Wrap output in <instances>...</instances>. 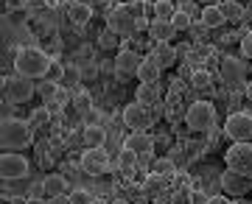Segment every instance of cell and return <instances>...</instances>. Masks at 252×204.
<instances>
[{"label": "cell", "instance_id": "obj_1", "mask_svg": "<svg viewBox=\"0 0 252 204\" xmlns=\"http://www.w3.org/2000/svg\"><path fill=\"white\" fill-rule=\"evenodd\" d=\"M51 67H54V59H51V54L42 51L39 45L20 48L17 56H14V73H23L28 79H45Z\"/></svg>", "mask_w": 252, "mask_h": 204}, {"label": "cell", "instance_id": "obj_2", "mask_svg": "<svg viewBox=\"0 0 252 204\" xmlns=\"http://www.w3.org/2000/svg\"><path fill=\"white\" fill-rule=\"evenodd\" d=\"M0 143H3V148H26L34 143V126L28 123V120H20V117H3V123H0Z\"/></svg>", "mask_w": 252, "mask_h": 204}, {"label": "cell", "instance_id": "obj_3", "mask_svg": "<svg viewBox=\"0 0 252 204\" xmlns=\"http://www.w3.org/2000/svg\"><path fill=\"white\" fill-rule=\"evenodd\" d=\"M36 95V84L34 79H28L23 73H14V76H6L3 79V98L9 101V104H28L31 98Z\"/></svg>", "mask_w": 252, "mask_h": 204}, {"label": "cell", "instance_id": "obj_4", "mask_svg": "<svg viewBox=\"0 0 252 204\" xmlns=\"http://www.w3.org/2000/svg\"><path fill=\"white\" fill-rule=\"evenodd\" d=\"M185 126L190 132H213V126H216V107L210 101H193L185 109Z\"/></svg>", "mask_w": 252, "mask_h": 204}, {"label": "cell", "instance_id": "obj_5", "mask_svg": "<svg viewBox=\"0 0 252 204\" xmlns=\"http://www.w3.org/2000/svg\"><path fill=\"white\" fill-rule=\"evenodd\" d=\"M107 28H112L121 36H132L140 28V17H137V11L129 3H124V6H115L107 14Z\"/></svg>", "mask_w": 252, "mask_h": 204}, {"label": "cell", "instance_id": "obj_6", "mask_svg": "<svg viewBox=\"0 0 252 204\" xmlns=\"http://www.w3.org/2000/svg\"><path fill=\"white\" fill-rule=\"evenodd\" d=\"M0 176L3 182H17V179L28 176V160L20 151H6L0 157Z\"/></svg>", "mask_w": 252, "mask_h": 204}, {"label": "cell", "instance_id": "obj_7", "mask_svg": "<svg viewBox=\"0 0 252 204\" xmlns=\"http://www.w3.org/2000/svg\"><path fill=\"white\" fill-rule=\"evenodd\" d=\"M227 168L238 171L244 176H252V143H233V148H227Z\"/></svg>", "mask_w": 252, "mask_h": 204}, {"label": "cell", "instance_id": "obj_8", "mask_svg": "<svg viewBox=\"0 0 252 204\" xmlns=\"http://www.w3.org/2000/svg\"><path fill=\"white\" fill-rule=\"evenodd\" d=\"M224 134L233 143H250L252 140V115L250 112H233L224 123Z\"/></svg>", "mask_w": 252, "mask_h": 204}, {"label": "cell", "instance_id": "obj_9", "mask_svg": "<svg viewBox=\"0 0 252 204\" xmlns=\"http://www.w3.org/2000/svg\"><path fill=\"white\" fill-rule=\"evenodd\" d=\"M121 117H124V126H129L132 132H146V126H152V109L143 107L140 101L126 104Z\"/></svg>", "mask_w": 252, "mask_h": 204}, {"label": "cell", "instance_id": "obj_10", "mask_svg": "<svg viewBox=\"0 0 252 204\" xmlns=\"http://www.w3.org/2000/svg\"><path fill=\"white\" fill-rule=\"evenodd\" d=\"M219 73H221V81H224V84L238 87V84L247 79V62H244V59H238V56H224V59H221V67H219Z\"/></svg>", "mask_w": 252, "mask_h": 204}, {"label": "cell", "instance_id": "obj_11", "mask_svg": "<svg viewBox=\"0 0 252 204\" xmlns=\"http://www.w3.org/2000/svg\"><path fill=\"white\" fill-rule=\"evenodd\" d=\"M81 171L87 174V176H101V174H107V154H104V148H87L84 154H81Z\"/></svg>", "mask_w": 252, "mask_h": 204}, {"label": "cell", "instance_id": "obj_12", "mask_svg": "<svg viewBox=\"0 0 252 204\" xmlns=\"http://www.w3.org/2000/svg\"><path fill=\"white\" fill-rule=\"evenodd\" d=\"M140 54L137 51H121V54L115 56V62H112V70H115L118 79H129V76H137V70H140Z\"/></svg>", "mask_w": 252, "mask_h": 204}, {"label": "cell", "instance_id": "obj_13", "mask_svg": "<svg viewBox=\"0 0 252 204\" xmlns=\"http://www.w3.org/2000/svg\"><path fill=\"white\" fill-rule=\"evenodd\" d=\"M124 148L135 151L137 157H140V162H146L149 157H152V151H154V140L146 132H129L126 140H124Z\"/></svg>", "mask_w": 252, "mask_h": 204}, {"label": "cell", "instance_id": "obj_14", "mask_svg": "<svg viewBox=\"0 0 252 204\" xmlns=\"http://www.w3.org/2000/svg\"><path fill=\"white\" fill-rule=\"evenodd\" d=\"M252 176H244V174H238V171H230L227 168L224 174H221V190H224L227 196H244L247 190H250V182Z\"/></svg>", "mask_w": 252, "mask_h": 204}, {"label": "cell", "instance_id": "obj_15", "mask_svg": "<svg viewBox=\"0 0 252 204\" xmlns=\"http://www.w3.org/2000/svg\"><path fill=\"white\" fill-rule=\"evenodd\" d=\"M42 193L48 199H56V196H70V179L64 174H48L42 179Z\"/></svg>", "mask_w": 252, "mask_h": 204}, {"label": "cell", "instance_id": "obj_16", "mask_svg": "<svg viewBox=\"0 0 252 204\" xmlns=\"http://www.w3.org/2000/svg\"><path fill=\"white\" fill-rule=\"evenodd\" d=\"M59 84H62V89H70V92H76V89H81V81H84V76H81V64H64V70L59 73Z\"/></svg>", "mask_w": 252, "mask_h": 204}, {"label": "cell", "instance_id": "obj_17", "mask_svg": "<svg viewBox=\"0 0 252 204\" xmlns=\"http://www.w3.org/2000/svg\"><path fill=\"white\" fill-rule=\"evenodd\" d=\"M146 31H149V36H152L154 42H171V36L177 34L174 23H168V20H152L146 26Z\"/></svg>", "mask_w": 252, "mask_h": 204}, {"label": "cell", "instance_id": "obj_18", "mask_svg": "<svg viewBox=\"0 0 252 204\" xmlns=\"http://www.w3.org/2000/svg\"><path fill=\"white\" fill-rule=\"evenodd\" d=\"M135 101H140L143 107H160V81L157 84H143L140 81V87L135 92Z\"/></svg>", "mask_w": 252, "mask_h": 204}, {"label": "cell", "instance_id": "obj_19", "mask_svg": "<svg viewBox=\"0 0 252 204\" xmlns=\"http://www.w3.org/2000/svg\"><path fill=\"white\" fill-rule=\"evenodd\" d=\"M137 165H140V157H137L135 151L121 148V154H118V171H121V176L132 179L135 176V171H137Z\"/></svg>", "mask_w": 252, "mask_h": 204}, {"label": "cell", "instance_id": "obj_20", "mask_svg": "<svg viewBox=\"0 0 252 204\" xmlns=\"http://www.w3.org/2000/svg\"><path fill=\"white\" fill-rule=\"evenodd\" d=\"M160 73H162V67L157 64V59H154V56H146L143 62H140L137 79L143 81V84H157V81H160Z\"/></svg>", "mask_w": 252, "mask_h": 204}, {"label": "cell", "instance_id": "obj_21", "mask_svg": "<svg viewBox=\"0 0 252 204\" xmlns=\"http://www.w3.org/2000/svg\"><path fill=\"white\" fill-rule=\"evenodd\" d=\"M81 140H84V146H87V148H101V146L107 143V129H104V126H98V123L84 126Z\"/></svg>", "mask_w": 252, "mask_h": 204}, {"label": "cell", "instance_id": "obj_22", "mask_svg": "<svg viewBox=\"0 0 252 204\" xmlns=\"http://www.w3.org/2000/svg\"><path fill=\"white\" fill-rule=\"evenodd\" d=\"M199 23H202L205 28L224 26L227 17H224V11H221V3H216V6H205V9H202V14H199Z\"/></svg>", "mask_w": 252, "mask_h": 204}, {"label": "cell", "instance_id": "obj_23", "mask_svg": "<svg viewBox=\"0 0 252 204\" xmlns=\"http://www.w3.org/2000/svg\"><path fill=\"white\" fill-rule=\"evenodd\" d=\"M152 56L157 59V64H160L162 70H168V67H174V62H177V51H174L168 42H157V48L152 51Z\"/></svg>", "mask_w": 252, "mask_h": 204}, {"label": "cell", "instance_id": "obj_24", "mask_svg": "<svg viewBox=\"0 0 252 204\" xmlns=\"http://www.w3.org/2000/svg\"><path fill=\"white\" fill-rule=\"evenodd\" d=\"M67 17H70L73 26H87L93 20V3H73L67 9Z\"/></svg>", "mask_w": 252, "mask_h": 204}, {"label": "cell", "instance_id": "obj_25", "mask_svg": "<svg viewBox=\"0 0 252 204\" xmlns=\"http://www.w3.org/2000/svg\"><path fill=\"white\" fill-rule=\"evenodd\" d=\"M36 92H39V98L48 104V101H56V98L62 95V84L54 81V79H42L39 84H36Z\"/></svg>", "mask_w": 252, "mask_h": 204}, {"label": "cell", "instance_id": "obj_26", "mask_svg": "<svg viewBox=\"0 0 252 204\" xmlns=\"http://www.w3.org/2000/svg\"><path fill=\"white\" fill-rule=\"evenodd\" d=\"M51 120H54V115H51V109H48V107L34 109V112H31V117H28V123L34 126V132H36V129H48V126H51Z\"/></svg>", "mask_w": 252, "mask_h": 204}, {"label": "cell", "instance_id": "obj_27", "mask_svg": "<svg viewBox=\"0 0 252 204\" xmlns=\"http://www.w3.org/2000/svg\"><path fill=\"white\" fill-rule=\"evenodd\" d=\"M73 109H76L79 115H87L93 109V98H90L87 89H76V92H73Z\"/></svg>", "mask_w": 252, "mask_h": 204}, {"label": "cell", "instance_id": "obj_28", "mask_svg": "<svg viewBox=\"0 0 252 204\" xmlns=\"http://www.w3.org/2000/svg\"><path fill=\"white\" fill-rule=\"evenodd\" d=\"M152 174H157V176H171V174H177V165H174L171 157H160V160L152 162Z\"/></svg>", "mask_w": 252, "mask_h": 204}, {"label": "cell", "instance_id": "obj_29", "mask_svg": "<svg viewBox=\"0 0 252 204\" xmlns=\"http://www.w3.org/2000/svg\"><path fill=\"white\" fill-rule=\"evenodd\" d=\"M174 14H177V9H174L171 0H160V3H154V17L152 20H168V23H171Z\"/></svg>", "mask_w": 252, "mask_h": 204}, {"label": "cell", "instance_id": "obj_30", "mask_svg": "<svg viewBox=\"0 0 252 204\" xmlns=\"http://www.w3.org/2000/svg\"><path fill=\"white\" fill-rule=\"evenodd\" d=\"M210 84H213L210 70H202V67H199V70L190 73V87H193V89H207Z\"/></svg>", "mask_w": 252, "mask_h": 204}, {"label": "cell", "instance_id": "obj_31", "mask_svg": "<svg viewBox=\"0 0 252 204\" xmlns=\"http://www.w3.org/2000/svg\"><path fill=\"white\" fill-rule=\"evenodd\" d=\"M221 11H224L227 20H241L244 17V6L238 0H224V3H221Z\"/></svg>", "mask_w": 252, "mask_h": 204}, {"label": "cell", "instance_id": "obj_32", "mask_svg": "<svg viewBox=\"0 0 252 204\" xmlns=\"http://www.w3.org/2000/svg\"><path fill=\"white\" fill-rule=\"evenodd\" d=\"M193 202H196V196H193L190 187H174L171 204H193Z\"/></svg>", "mask_w": 252, "mask_h": 204}, {"label": "cell", "instance_id": "obj_33", "mask_svg": "<svg viewBox=\"0 0 252 204\" xmlns=\"http://www.w3.org/2000/svg\"><path fill=\"white\" fill-rule=\"evenodd\" d=\"M165 190V176H157V174H152V176L146 179V185H143V193H152V196H157V193H162Z\"/></svg>", "mask_w": 252, "mask_h": 204}, {"label": "cell", "instance_id": "obj_34", "mask_svg": "<svg viewBox=\"0 0 252 204\" xmlns=\"http://www.w3.org/2000/svg\"><path fill=\"white\" fill-rule=\"evenodd\" d=\"M28 20H31V14H28L26 6H17V9H9V23L14 28L17 26H28Z\"/></svg>", "mask_w": 252, "mask_h": 204}, {"label": "cell", "instance_id": "obj_35", "mask_svg": "<svg viewBox=\"0 0 252 204\" xmlns=\"http://www.w3.org/2000/svg\"><path fill=\"white\" fill-rule=\"evenodd\" d=\"M174 28L177 31H188L190 26H193V20H190V11H185V9H177V14H174Z\"/></svg>", "mask_w": 252, "mask_h": 204}, {"label": "cell", "instance_id": "obj_36", "mask_svg": "<svg viewBox=\"0 0 252 204\" xmlns=\"http://www.w3.org/2000/svg\"><path fill=\"white\" fill-rule=\"evenodd\" d=\"M118 36H121V34H115L112 28H104V31L98 34V45L109 51V48H115V45H121V39H118Z\"/></svg>", "mask_w": 252, "mask_h": 204}, {"label": "cell", "instance_id": "obj_37", "mask_svg": "<svg viewBox=\"0 0 252 204\" xmlns=\"http://www.w3.org/2000/svg\"><path fill=\"white\" fill-rule=\"evenodd\" d=\"M81 76H84V81H93L95 76H98V64L93 62V59L90 62H84L81 64Z\"/></svg>", "mask_w": 252, "mask_h": 204}, {"label": "cell", "instance_id": "obj_38", "mask_svg": "<svg viewBox=\"0 0 252 204\" xmlns=\"http://www.w3.org/2000/svg\"><path fill=\"white\" fill-rule=\"evenodd\" d=\"M70 204H93V196L87 190H73L70 193Z\"/></svg>", "mask_w": 252, "mask_h": 204}, {"label": "cell", "instance_id": "obj_39", "mask_svg": "<svg viewBox=\"0 0 252 204\" xmlns=\"http://www.w3.org/2000/svg\"><path fill=\"white\" fill-rule=\"evenodd\" d=\"M241 56L244 59H252V31L241 36Z\"/></svg>", "mask_w": 252, "mask_h": 204}, {"label": "cell", "instance_id": "obj_40", "mask_svg": "<svg viewBox=\"0 0 252 204\" xmlns=\"http://www.w3.org/2000/svg\"><path fill=\"white\" fill-rule=\"evenodd\" d=\"M205 204H230V199H227V196H210Z\"/></svg>", "mask_w": 252, "mask_h": 204}, {"label": "cell", "instance_id": "obj_41", "mask_svg": "<svg viewBox=\"0 0 252 204\" xmlns=\"http://www.w3.org/2000/svg\"><path fill=\"white\" fill-rule=\"evenodd\" d=\"M26 204H48V202H42V199H39V193H36V196H31Z\"/></svg>", "mask_w": 252, "mask_h": 204}, {"label": "cell", "instance_id": "obj_42", "mask_svg": "<svg viewBox=\"0 0 252 204\" xmlns=\"http://www.w3.org/2000/svg\"><path fill=\"white\" fill-rule=\"evenodd\" d=\"M112 204H129V202H126V199H115Z\"/></svg>", "mask_w": 252, "mask_h": 204}, {"label": "cell", "instance_id": "obj_43", "mask_svg": "<svg viewBox=\"0 0 252 204\" xmlns=\"http://www.w3.org/2000/svg\"><path fill=\"white\" fill-rule=\"evenodd\" d=\"M143 3H149V6H154V3H160V0H143Z\"/></svg>", "mask_w": 252, "mask_h": 204}, {"label": "cell", "instance_id": "obj_44", "mask_svg": "<svg viewBox=\"0 0 252 204\" xmlns=\"http://www.w3.org/2000/svg\"><path fill=\"white\" fill-rule=\"evenodd\" d=\"M205 3H207V6H216V3H213V0H205Z\"/></svg>", "mask_w": 252, "mask_h": 204}, {"label": "cell", "instance_id": "obj_45", "mask_svg": "<svg viewBox=\"0 0 252 204\" xmlns=\"http://www.w3.org/2000/svg\"><path fill=\"white\" fill-rule=\"evenodd\" d=\"M247 92H250V98H252V84H250V87H247Z\"/></svg>", "mask_w": 252, "mask_h": 204}, {"label": "cell", "instance_id": "obj_46", "mask_svg": "<svg viewBox=\"0 0 252 204\" xmlns=\"http://www.w3.org/2000/svg\"><path fill=\"white\" fill-rule=\"evenodd\" d=\"M95 3H107V0H95Z\"/></svg>", "mask_w": 252, "mask_h": 204}]
</instances>
